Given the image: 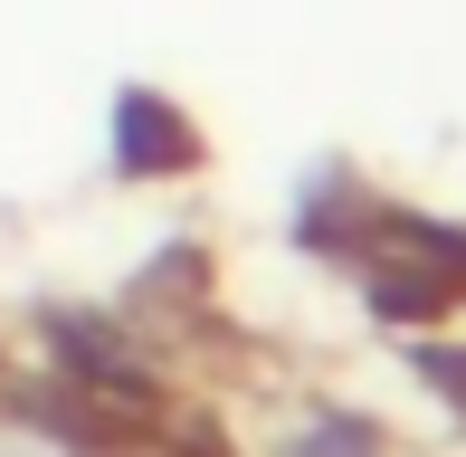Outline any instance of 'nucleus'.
<instances>
[{
	"label": "nucleus",
	"mask_w": 466,
	"mask_h": 457,
	"mask_svg": "<svg viewBox=\"0 0 466 457\" xmlns=\"http://www.w3.org/2000/svg\"><path fill=\"white\" fill-rule=\"evenodd\" d=\"M115 162L124 172H162V162H190V124L162 106V96H124L115 106Z\"/></svg>",
	"instance_id": "nucleus-1"
}]
</instances>
